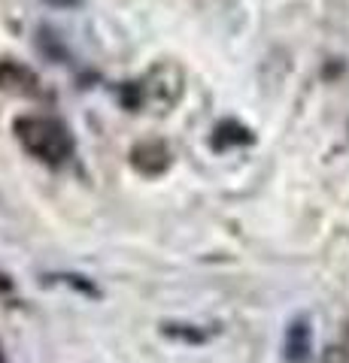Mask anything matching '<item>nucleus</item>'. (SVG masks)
Masks as SVG:
<instances>
[{
    "instance_id": "f257e3e1",
    "label": "nucleus",
    "mask_w": 349,
    "mask_h": 363,
    "mask_svg": "<svg viewBox=\"0 0 349 363\" xmlns=\"http://www.w3.org/2000/svg\"><path fill=\"white\" fill-rule=\"evenodd\" d=\"M16 136L31 157L49 164V167H64L73 157V133L67 124L49 116H25L16 121Z\"/></svg>"
},
{
    "instance_id": "f03ea898",
    "label": "nucleus",
    "mask_w": 349,
    "mask_h": 363,
    "mask_svg": "<svg viewBox=\"0 0 349 363\" xmlns=\"http://www.w3.org/2000/svg\"><path fill=\"white\" fill-rule=\"evenodd\" d=\"M310 351V333H307V324L295 321L289 330V357L291 360H301L304 354Z\"/></svg>"
},
{
    "instance_id": "7ed1b4c3",
    "label": "nucleus",
    "mask_w": 349,
    "mask_h": 363,
    "mask_svg": "<svg viewBox=\"0 0 349 363\" xmlns=\"http://www.w3.org/2000/svg\"><path fill=\"white\" fill-rule=\"evenodd\" d=\"M0 363H9V360H6V351H4V345H0Z\"/></svg>"
}]
</instances>
